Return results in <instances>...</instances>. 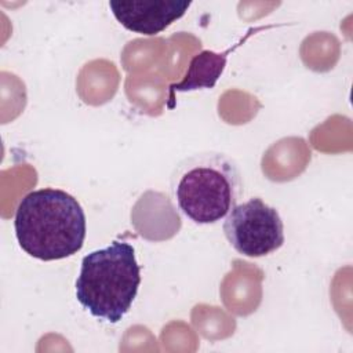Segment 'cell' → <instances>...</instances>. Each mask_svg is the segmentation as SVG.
Listing matches in <instances>:
<instances>
[{"label":"cell","mask_w":353,"mask_h":353,"mask_svg":"<svg viewBox=\"0 0 353 353\" xmlns=\"http://www.w3.org/2000/svg\"><path fill=\"white\" fill-rule=\"evenodd\" d=\"M19 247L40 261L77 254L85 240L87 219L76 197L62 189L43 188L25 194L15 210Z\"/></svg>","instance_id":"obj_1"},{"label":"cell","mask_w":353,"mask_h":353,"mask_svg":"<svg viewBox=\"0 0 353 353\" xmlns=\"http://www.w3.org/2000/svg\"><path fill=\"white\" fill-rule=\"evenodd\" d=\"M170 190L179 212L196 225L225 218L244 193L239 164L226 153L207 150L181 160L170 178Z\"/></svg>","instance_id":"obj_2"},{"label":"cell","mask_w":353,"mask_h":353,"mask_svg":"<svg viewBox=\"0 0 353 353\" xmlns=\"http://www.w3.org/2000/svg\"><path fill=\"white\" fill-rule=\"evenodd\" d=\"M139 284L135 248L124 240H113L81 259L76 298L94 317L114 324L131 309Z\"/></svg>","instance_id":"obj_3"},{"label":"cell","mask_w":353,"mask_h":353,"mask_svg":"<svg viewBox=\"0 0 353 353\" xmlns=\"http://www.w3.org/2000/svg\"><path fill=\"white\" fill-rule=\"evenodd\" d=\"M223 233L241 255L259 258L284 244V223L279 211L261 197L237 204L225 218Z\"/></svg>","instance_id":"obj_4"},{"label":"cell","mask_w":353,"mask_h":353,"mask_svg":"<svg viewBox=\"0 0 353 353\" xmlns=\"http://www.w3.org/2000/svg\"><path fill=\"white\" fill-rule=\"evenodd\" d=\"M189 0H110L109 7L117 22L125 29L154 36L182 18Z\"/></svg>","instance_id":"obj_5"},{"label":"cell","mask_w":353,"mask_h":353,"mask_svg":"<svg viewBox=\"0 0 353 353\" xmlns=\"http://www.w3.org/2000/svg\"><path fill=\"white\" fill-rule=\"evenodd\" d=\"M263 28H256V29H250L247 34L240 39V41L234 43L232 47L222 52H215L211 50H204L199 54H196L188 66V70L183 76V79L178 83H174L170 85V99H174L175 92H188V91H194V90H201V88H212L218 79L221 77L226 61L230 52H233L237 47H240L251 34L252 32H258Z\"/></svg>","instance_id":"obj_6"}]
</instances>
